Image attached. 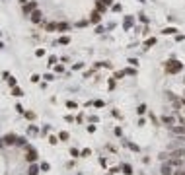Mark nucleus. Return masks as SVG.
Here are the masks:
<instances>
[{"label":"nucleus","mask_w":185,"mask_h":175,"mask_svg":"<svg viewBox=\"0 0 185 175\" xmlns=\"http://www.w3.org/2000/svg\"><path fill=\"white\" fill-rule=\"evenodd\" d=\"M31 21L33 24H39V21H41V12H39V10H33L31 12Z\"/></svg>","instance_id":"7"},{"label":"nucleus","mask_w":185,"mask_h":175,"mask_svg":"<svg viewBox=\"0 0 185 175\" xmlns=\"http://www.w3.org/2000/svg\"><path fill=\"white\" fill-rule=\"evenodd\" d=\"M103 4H105V6H109V4H111V0H102Z\"/></svg>","instance_id":"33"},{"label":"nucleus","mask_w":185,"mask_h":175,"mask_svg":"<svg viewBox=\"0 0 185 175\" xmlns=\"http://www.w3.org/2000/svg\"><path fill=\"white\" fill-rule=\"evenodd\" d=\"M0 35H2V31H0Z\"/></svg>","instance_id":"36"},{"label":"nucleus","mask_w":185,"mask_h":175,"mask_svg":"<svg viewBox=\"0 0 185 175\" xmlns=\"http://www.w3.org/2000/svg\"><path fill=\"white\" fill-rule=\"evenodd\" d=\"M152 45H156V39H154V37L146 39V47H152Z\"/></svg>","instance_id":"17"},{"label":"nucleus","mask_w":185,"mask_h":175,"mask_svg":"<svg viewBox=\"0 0 185 175\" xmlns=\"http://www.w3.org/2000/svg\"><path fill=\"white\" fill-rule=\"evenodd\" d=\"M57 29H58V31H66V29H68V26L63 21V24H58V26H57Z\"/></svg>","instance_id":"16"},{"label":"nucleus","mask_w":185,"mask_h":175,"mask_svg":"<svg viewBox=\"0 0 185 175\" xmlns=\"http://www.w3.org/2000/svg\"><path fill=\"white\" fill-rule=\"evenodd\" d=\"M102 19V12H92V16H90V21L92 24H97Z\"/></svg>","instance_id":"9"},{"label":"nucleus","mask_w":185,"mask_h":175,"mask_svg":"<svg viewBox=\"0 0 185 175\" xmlns=\"http://www.w3.org/2000/svg\"><path fill=\"white\" fill-rule=\"evenodd\" d=\"M66 105H68L70 109H76V103H74V101H68V103H66Z\"/></svg>","instance_id":"31"},{"label":"nucleus","mask_w":185,"mask_h":175,"mask_svg":"<svg viewBox=\"0 0 185 175\" xmlns=\"http://www.w3.org/2000/svg\"><path fill=\"white\" fill-rule=\"evenodd\" d=\"M58 24H43V27L47 29V31H53V29H57Z\"/></svg>","instance_id":"12"},{"label":"nucleus","mask_w":185,"mask_h":175,"mask_svg":"<svg viewBox=\"0 0 185 175\" xmlns=\"http://www.w3.org/2000/svg\"><path fill=\"white\" fill-rule=\"evenodd\" d=\"M125 74H133V76H134V74H136V70H134V68H129V70H125Z\"/></svg>","instance_id":"26"},{"label":"nucleus","mask_w":185,"mask_h":175,"mask_svg":"<svg viewBox=\"0 0 185 175\" xmlns=\"http://www.w3.org/2000/svg\"><path fill=\"white\" fill-rule=\"evenodd\" d=\"M4 142H6L8 146H12V144H16V142H18V136H14V134H8L6 138H4Z\"/></svg>","instance_id":"8"},{"label":"nucleus","mask_w":185,"mask_h":175,"mask_svg":"<svg viewBox=\"0 0 185 175\" xmlns=\"http://www.w3.org/2000/svg\"><path fill=\"white\" fill-rule=\"evenodd\" d=\"M123 173H125V175H131V173H133V167H131L129 163H125V165H123Z\"/></svg>","instance_id":"13"},{"label":"nucleus","mask_w":185,"mask_h":175,"mask_svg":"<svg viewBox=\"0 0 185 175\" xmlns=\"http://www.w3.org/2000/svg\"><path fill=\"white\" fill-rule=\"evenodd\" d=\"M33 10H37V2H35V0H31L29 4H24V14H26V16H31Z\"/></svg>","instance_id":"2"},{"label":"nucleus","mask_w":185,"mask_h":175,"mask_svg":"<svg viewBox=\"0 0 185 175\" xmlns=\"http://www.w3.org/2000/svg\"><path fill=\"white\" fill-rule=\"evenodd\" d=\"M57 62V57H49V64H55Z\"/></svg>","instance_id":"28"},{"label":"nucleus","mask_w":185,"mask_h":175,"mask_svg":"<svg viewBox=\"0 0 185 175\" xmlns=\"http://www.w3.org/2000/svg\"><path fill=\"white\" fill-rule=\"evenodd\" d=\"M175 31H177L175 27H166V29H164V31H162V33H164V35H173V33H175Z\"/></svg>","instance_id":"14"},{"label":"nucleus","mask_w":185,"mask_h":175,"mask_svg":"<svg viewBox=\"0 0 185 175\" xmlns=\"http://www.w3.org/2000/svg\"><path fill=\"white\" fill-rule=\"evenodd\" d=\"M26 160H27V162H35V160H37V152H35L33 148H29V146H27V156H26Z\"/></svg>","instance_id":"3"},{"label":"nucleus","mask_w":185,"mask_h":175,"mask_svg":"<svg viewBox=\"0 0 185 175\" xmlns=\"http://www.w3.org/2000/svg\"><path fill=\"white\" fill-rule=\"evenodd\" d=\"M45 80H47V82H51V80H55V78H53V74H45Z\"/></svg>","instance_id":"27"},{"label":"nucleus","mask_w":185,"mask_h":175,"mask_svg":"<svg viewBox=\"0 0 185 175\" xmlns=\"http://www.w3.org/2000/svg\"><path fill=\"white\" fill-rule=\"evenodd\" d=\"M133 26V18H131V16H129L127 19H125V27H131Z\"/></svg>","instance_id":"20"},{"label":"nucleus","mask_w":185,"mask_h":175,"mask_svg":"<svg viewBox=\"0 0 185 175\" xmlns=\"http://www.w3.org/2000/svg\"><path fill=\"white\" fill-rule=\"evenodd\" d=\"M162 123H164V125H168V127L172 129V127H173V123H175V119H173L172 115H164V117H162Z\"/></svg>","instance_id":"4"},{"label":"nucleus","mask_w":185,"mask_h":175,"mask_svg":"<svg viewBox=\"0 0 185 175\" xmlns=\"http://www.w3.org/2000/svg\"><path fill=\"white\" fill-rule=\"evenodd\" d=\"M170 156H172V158H177V160H183V158H185V150H181V148H179V150H173Z\"/></svg>","instance_id":"6"},{"label":"nucleus","mask_w":185,"mask_h":175,"mask_svg":"<svg viewBox=\"0 0 185 175\" xmlns=\"http://www.w3.org/2000/svg\"><path fill=\"white\" fill-rule=\"evenodd\" d=\"M181 103H183V105H185V97H183V99H181Z\"/></svg>","instance_id":"34"},{"label":"nucleus","mask_w":185,"mask_h":175,"mask_svg":"<svg viewBox=\"0 0 185 175\" xmlns=\"http://www.w3.org/2000/svg\"><path fill=\"white\" fill-rule=\"evenodd\" d=\"M12 93H14V95H16V97H22V95H24V91L19 90L18 86H14V88H12Z\"/></svg>","instance_id":"10"},{"label":"nucleus","mask_w":185,"mask_h":175,"mask_svg":"<svg viewBox=\"0 0 185 175\" xmlns=\"http://www.w3.org/2000/svg\"><path fill=\"white\" fill-rule=\"evenodd\" d=\"M2 47H4V45H2V41H0V49H2Z\"/></svg>","instance_id":"35"},{"label":"nucleus","mask_w":185,"mask_h":175,"mask_svg":"<svg viewBox=\"0 0 185 175\" xmlns=\"http://www.w3.org/2000/svg\"><path fill=\"white\" fill-rule=\"evenodd\" d=\"M8 82H10V86L14 88V86H16V78H8Z\"/></svg>","instance_id":"29"},{"label":"nucleus","mask_w":185,"mask_h":175,"mask_svg":"<svg viewBox=\"0 0 185 175\" xmlns=\"http://www.w3.org/2000/svg\"><path fill=\"white\" fill-rule=\"evenodd\" d=\"M173 165L172 163H164V165H162V175H173Z\"/></svg>","instance_id":"5"},{"label":"nucleus","mask_w":185,"mask_h":175,"mask_svg":"<svg viewBox=\"0 0 185 175\" xmlns=\"http://www.w3.org/2000/svg\"><path fill=\"white\" fill-rule=\"evenodd\" d=\"M26 117L29 119V121H33V119H35V113H31V111H27V113H26Z\"/></svg>","instance_id":"22"},{"label":"nucleus","mask_w":185,"mask_h":175,"mask_svg":"<svg viewBox=\"0 0 185 175\" xmlns=\"http://www.w3.org/2000/svg\"><path fill=\"white\" fill-rule=\"evenodd\" d=\"M183 97H185V95H183Z\"/></svg>","instance_id":"37"},{"label":"nucleus","mask_w":185,"mask_h":175,"mask_svg":"<svg viewBox=\"0 0 185 175\" xmlns=\"http://www.w3.org/2000/svg\"><path fill=\"white\" fill-rule=\"evenodd\" d=\"M49 142H51V144H57L58 140H57V138H55V136H49Z\"/></svg>","instance_id":"30"},{"label":"nucleus","mask_w":185,"mask_h":175,"mask_svg":"<svg viewBox=\"0 0 185 175\" xmlns=\"http://www.w3.org/2000/svg\"><path fill=\"white\" fill-rule=\"evenodd\" d=\"M96 6H97V12H105V10H107V6L103 4L102 0H97V4H96Z\"/></svg>","instance_id":"11"},{"label":"nucleus","mask_w":185,"mask_h":175,"mask_svg":"<svg viewBox=\"0 0 185 175\" xmlns=\"http://www.w3.org/2000/svg\"><path fill=\"white\" fill-rule=\"evenodd\" d=\"M41 169H43V171H49V163L43 162V163H41Z\"/></svg>","instance_id":"24"},{"label":"nucleus","mask_w":185,"mask_h":175,"mask_svg":"<svg viewBox=\"0 0 185 175\" xmlns=\"http://www.w3.org/2000/svg\"><path fill=\"white\" fill-rule=\"evenodd\" d=\"M144 111H146V105H138V109H136V113H138V115H142Z\"/></svg>","instance_id":"18"},{"label":"nucleus","mask_w":185,"mask_h":175,"mask_svg":"<svg viewBox=\"0 0 185 175\" xmlns=\"http://www.w3.org/2000/svg\"><path fill=\"white\" fill-rule=\"evenodd\" d=\"M35 55H37V57H43V55H45V49H37V51H35Z\"/></svg>","instance_id":"23"},{"label":"nucleus","mask_w":185,"mask_h":175,"mask_svg":"<svg viewBox=\"0 0 185 175\" xmlns=\"http://www.w3.org/2000/svg\"><path fill=\"white\" fill-rule=\"evenodd\" d=\"M37 171H39V169L35 167V165H31V167H29V175H37Z\"/></svg>","instance_id":"21"},{"label":"nucleus","mask_w":185,"mask_h":175,"mask_svg":"<svg viewBox=\"0 0 185 175\" xmlns=\"http://www.w3.org/2000/svg\"><path fill=\"white\" fill-rule=\"evenodd\" d=\"M173 175H185V169H179V171H175Z\"/></svg>","instance_id":"32"},{"label":"nucleus","mask_w":185,"mask_h":175,"mask_svg":"<svg viewBox=\"0 0 185 175\" xmlns=\"http://www.w3.org/2000/svg\"><path fill=\"white\" fill-rule=\"evenodd\" d=\"M58 138H61V140H68V132H61V134H58Z\"/></svg>","instance_id":"19"},{"label":"nucleus","mask_w":185,"mask_h":175,"mask_svg":"<svg viewBox=\"0 0 185 175\" xmlns=\"http://www.w3.org/2000/svg\"><path fill=\"white\" fill-rule=\"evenodd\" d=\"M181 68H183V64L177 60H168L166 62V72H170V74H177V72H181Z\"/></svg>","instance_id":"1"},{"label":"nucleus","mask_w":185,"mask_h":175,"mask_svg":"<svg viewBox=\"0 0 185 175\" xmlns=\"http://www.w3.org/2000/svg\"><path fill=\"white\" fill-rule=\"evenodd\" d=\"M61 43H63V45H68V43H70V37H68V35H63V37H61Z\"/></svg>","instance_id":"15"},{"label":"nucleus","mask_w":185,"mask_h":175,"mask_svg":"<svg viewBox=\"0 0 185 175\" xmlns=\"http://www.w3.org/2000/svg\"><path fill=\"white\" fill-rule=\"evenodd\" d=\"M70 154H72V156H74V158H76V156H80V152H78V150H76V148H72V150H70Z\"/></svg>","instance_id":"25"}]
</instances>
